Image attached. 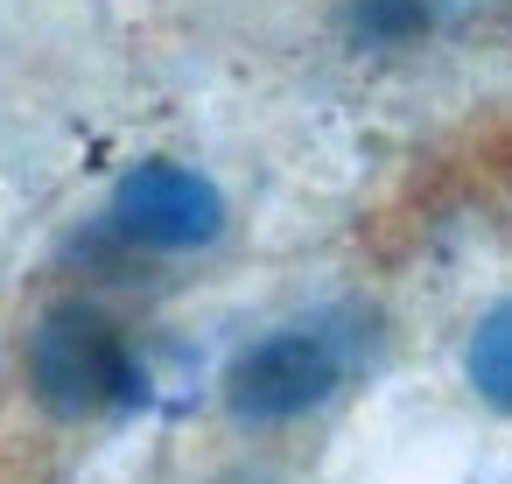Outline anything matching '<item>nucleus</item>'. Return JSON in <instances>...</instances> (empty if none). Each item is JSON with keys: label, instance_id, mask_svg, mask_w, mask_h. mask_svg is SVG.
I'll return each mask as SVG.
<instances>
[{"label": "nucleus", "instance_id": "obj_2", "mask_svg": "<svg viewBox=\"0 0 512 484\" xmlns=\"http://www.w3.org/2000/svg\"><path fill=\"white\" fill-rule=\"evenodd\" d=\"M351 372V351L330 323H288L267 330L260 344H246L225 372V407L246 428H274V421H302L309 407H323Z\"/></svg>", "mask_w": 512, "mask_h": 484}, {"label": "nucleus", "instance_id": "obj_3", "mask_svg": "<svg viewBox=\"0 0 512 484\" xmlns=\"http://www.w3.org/2000/svg\"><path fill=\"white\" fill-rule=\"evenodd\" d=\"M106 225L113 239L148 246V253H197L225 232V197L190 162H141L113 183Z\"/></svg>", "mask_w": 512, "mask_h": 484}, {"label": "nucleus", "instance_id": "obj_1", "mask_svg": "<svg viewBox=\"0 0 512 484\" xmlns=\"http://www.w3.org/2000/svg\"><path fill=\"white\" fill-rule=\"evenodd\" d=\"M29 393L57 421H92L148 400V372L127 344V330L99 302H57L29 330Z\"/></svg>", "mask_w": 512, "mask_h": 484}, {"label": "nucleus", "instance_id": "obj_5", "mask_svg": "<svg viewBox=\"0 0 512 484\" xmlns=\"http://www.w3.org/2000/svg\"><path fill=\"white\" fill-rule=\"evenodd\" d=\"M463 379L484 407L512 414V302H498L477 330H470V351H463Z\"/></svg>", "mask_w": 512, "mask_h": 484}, {"label": "nucleus", "instance_id": "obj_4", "mask_svg": "<svg viewBox=\"0 0 512 484\" xmlns=\"http://www.w3.org/2000/svg\"><path fill=\"white\" fill-rule=\"evenodd\" d=\"M435 0H344V36L358 50H407L435 29Z\"/></svg>", "mask_w": 512, "mask_h": 484}]
</instances>
